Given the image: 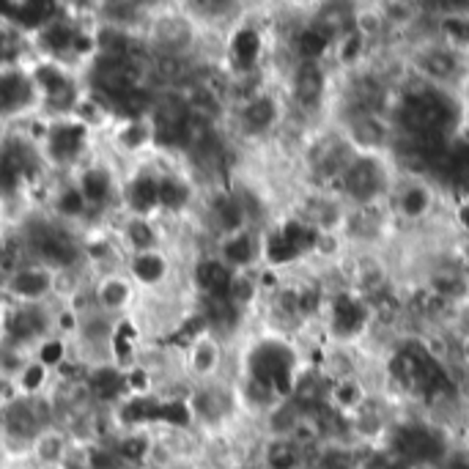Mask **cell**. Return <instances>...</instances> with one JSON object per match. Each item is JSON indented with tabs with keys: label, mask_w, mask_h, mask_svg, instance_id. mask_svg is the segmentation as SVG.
Here are the masks:
<instances>
[{
	"label": "cell",
	"mask_w": 469,
	"mask_h": 469,
	"mask_svg": "<svg viewBox=\"0 0 469 469\" xmlns=\"http://www.w3.org/2000/svg\"><path fill=\"white\" fill-rule=\"evenodd\" d=\"M228 300L234 303V305H244V303H250L252 300V283L247 280V277H234V283H231V291H228Z\"/></svg>",
	"instance_id": "cell-41"
},
{
	"label": "cell",
	"mask_w": 469,
	"mask_h": 469,
	"mask_svg": "<svg viewBox=\"0 0 469 469\" xmlns=\"http://www.w3.org/2000/svg\"><path fill=\"white\" fill-rule=\"evenodd\" d=\"M349 143L362 149V154H379L393 141L390 124L376 113H349Z\"/></svg>",
	"instance_id": "cell-6"
},
{
	"label": "cell",
	"mask_w": 469,
	"mask_h": 469,
	"mask_svg": "<svg viewBox=\"0 0 469 469\" xmlns=\"http://www.w3.org/2000/svg\"><path fill=\"white\" fill-rule=\"evenodd\" d=\"M82 141H85V126L82 124H61L50 132V154L58 162L74 159L82 149Z\"/></svg>",
	"instance_id": "cell-12"
},
{
	"label": "cell",
	"mask_w": 469,
	"mask_h": 469,
	"mask_svg": "<svg viewBox=\"0 0 469 469\" xmlns=\"http://www.w3.org/2000/svg\"><path fill=\"white\" fill-rule=\"evenodd\" d=\"M41 379H45V365H33V368H28V371H25V376H22V385H25L28 390H36V388L41 385Z\"/></svg>",
	"instance_id": "cell-48"
},
{
	"label": "cell",
	"mask_w": 469,
	"mask_h": 469,
	"mask_svg": "<svg viewBox=\"0 0 469 469\" xmlns=\"http://www.w3.org/2000/svg\"><path fill=\"white\" fill-rule=\"evenodd\" d=\"M255 385L275 396H291L296 385V352L283 340H261L247 357Z\"/></svg>",
	"instance_id": "cell-3"
},
{
	"label": "cell",
	"mask_w": 469,
	"mask_h": 469,
	"mask_svg": "<svg viewBox=\"0 0 469 469\" xmlns=\"http://www.w3.org/2000/svg\"><path fill=\"white\" fill-rule=\"evenodd\" d=\"M132 269H135V275L143 283H157L165 275V261L159 259L157 252H143V255H138V259H135Z\"/></svg>",
	"instance_id": "cell-29"
},
{
	"label": "cell",
	"mask_w": 469,
	"mask_h": 469,
	"mask_svg": "<svg viewBox=\"0 0 469 469\" xmlns=\"http://www.w3.org/2000/svg\"><path fill=\"white\" fill-rule=\"evenodd\" d=\"M157 409H159L157 401L138 398V401H132V404L124 406L121 417H124V422H146V420H157Z\"/></svg>",
	"instance_id": "cell-32"
},
{
	"label": "cell",
	"mask_w": 469,
	"mask_h": 469,
	"mask_svg": "<svg viewBox=\"0 0 469 469\" xmlns=\"http://www.w3.org/2000/svg\"><path fill=\"white\" fill-rule=\"evenodd\" d=\"M9 329H12V335L17 340L20 337L28 340V337H33V335H38L41 329H45V316H41L38 311H33V308H25V311H20V313L12 316Z\"/></svg>",
	"instance_id": "cell-23"
},
{
	"label": "cell",
	"mask_w": 469,
	"mask_h": 469,
	"mask_svg": "<svg viewBox=\"0 0 469 469\" xmlns=\"http://www.w3.org/2000/svg\"><path fill=\"white\" fill-rule=\"evenodd\" d=\"M431 190L425 184H409L401 195H398V211L406 220H420L431 211Z\"/></svg>",
	"instance_id": "cell-18"
},
{
	"label": "cell",
	"mask_w": 469,
	"mask_h": 469,
	"mask_svg": "<svg viewBox=\"0 0 469 469\" xmlns=\"http://www.w3.org/2000/svg\"><path fill=\"white\" fill-rule=\"evenodd\" d=\"M458 269L464 272V277L469 280V242L461 247V261H458Z\"/></svg>",
	"instance_id": "cell-51"
},
{
	"label": "cell",
	"mask_w": 469,
	"mask_h": 469,
	"mask_svg": "<svg viewBox=\"0 0 469 469\" xmlns=\"http://www.w3.org/2000/svg\"><path fill=\"white\" fill-rule=\"evenodd\" d=\"M47 288H50V277L45 272L28 269V272H20L14 277V291L22 294V296H41Z\"/></svg>",
	"instance_id": "cell-27"
},
{
	"label": "cell",
	"mask_w": 469,
	"mask_h": 469,
	"mask_svg": "<svg viewBox=\"0 0 469 469\" xmlns=\"http://www.w3.org/2000/svg\"><path fill=\"white\" fill-rule=\"evenodd\" d=\"M337 184H340V190H344V195H349L357 206L368 209L379 198L388 195V190H390V167L379 154L357 151Z\"/></svg>",
	"instance_id": "cell-4"
},
{
	"label": "cell",
	"mask_w": 469,
	"mask_h": 469,
	"mask_svg": "<svg viewBox=\"0 0 469 469\" xmlns=\"http://www.w3.org/2000/svg\"><path fill=\"white\" fill-rule=\"evenodd\" d=\"M365 445L357 442H329L313 456V469H360Z\"/></svg>",
	"instance_id": "cell-10"
},
{
	"label": "cell",
	"mask_w": 469,
	"mask_h": 469,
	"mask_svg": "<svg viewBox=\"0 0 469 469\" xmlns=\"http://www.w3.org/2000/svg\"><path fill=\"white\" fill-rule=\"evenodd\" d=\"M269 469H296L300 466V448H296L291 439L275 442L269 448Z\"/></svg>",
	"instance_id": "cell-25"
},
{
	"label": "cell",
	"mask_w": 469,
	"mask_h": 469,
	"mask_svg": "<svg viewBox=\"0 0 469 469\" xmlns=\"http://www.w3.org/2000/svg\"><path fill=\"white\" fill-rule=\"evenodd\" d=\"M146 450H149L146 439H143V437H132V439H124V442H121L118 456L126 458V461H141V458L146 456Z\"/></svg>",
	"instance_id": "cell-39"
},
{
	"label": "cell",
	"mask_w": 469,
	"mask_h": 469,
	"mask_svg": "<svg viewBox=\"0 0 469 469\" xmlns=\"http://www.w3.org/2000/svg\"><path fill=\"white\" fill-rule=\"evenodd\" d=\"M190 198V190L179 179H165L159 182V203L167 209H182Z\"/></svg>",
	"instance_id": "cell-31"
},
{
	"label": "cell",
	"mask_w": 469,
	"mask_h": 469,
	"mask_svg": "<svg viewBox=\"0 0 469 469\" xmlns=\"http://www.w3.org/2000/svg\"><path fill=\"white\" fill-rule=\"evenodd\" d=\"M195 406H198V412H200L203 417L217 420V417L223 414V409H226V401H223L217 393H200V396L195 398Z\"/></svg>",
	"instance_id": "cell-36"
},
{
	"label": "cell",
	"mask_w": 469,
	"mask_h": 469,
	"mask_svg": "<svg viewBox=\"0 0 469 469\" xmlns=\"http://www.w3.org/2000/svg\"><path fill=\"white\" fill-rule=\"evenodd\" d=\"M371 321V303L362 294H337L329 305V329L337 340H354Z\"/></svg>",
	"instance_id": "cell-5"
},
{
	"label": "cell",
	"mask_w": 469,
	"mask_h": 469,
	"mask_svg": "<svg viewBox=\"0 0 469 469\" xmlns=\"http://www.w3.org/2000/svg\"><path fill=\"white\" fill-rule=\"evenodd\" d=\"M36 80H38V85L45 89V94L50 97V102H53L55 107H66V105L74 102V85H72V80H69L61 69H55V66H41V69L36 72Z\"/></svg>",
	"instance_id": "cell-14"
},
{
	"label": "cell",
	"mask_w": 469,
	"mask_h": 469,
	"mask_svg": "<svg viewBox=\"0 0 469 469\" xmlns=\"http://www.w3.org/2000/svg\"><path fill=\"white\" fill-rule=\"evenodd\" d=\"M89 461H91V469H121V456L110 450H94Z\"/></svg>",
	"instance_id": "cell-43"
},
{
	"label": "cell",
	"mask_w": 469,
	"mask_h": 469,
	"mask_svg": "<svg viewBox=\"0 0 469 469\" xmlns=\"http://www.w3.org/2000/svg\"><path fill=\"white\" fill-rule=\"evenodd\" d=\"M211 362H215V349L211 346H198V352H195V368H200V371H206V368H211Z\"/></svg>",
	"instance_id": "cell-50"
},
{
	"label": "cell",
	"mask_w": 469,
	"mask_h": 469,
	"mask_svg": "<svg viewBox=\"0 0 469 469\" xmlns=\"http://www.w3.org/2000/svg\"><path fill=\"white\" fill-rule=\"evenodd\" d=\"M414 66H417V77L429 80L434 85H442V82H450L453 77H458L461 55L453 47L434 45V47H422L414 55Z\"/></svg>",
	"instance_id": "cell-7"
},
{
	"label": "cell",
	"mask_w": 469,
	"mask_h": 469,
	"mask_svg": "<svg viewBox=\"0 0 469 469\" xmlns=\"http://www.w3.org/2000/svg\"><path fill=\"white\" fill-rule=\"evenodd\" d=\"M33 91L30 82L22 74H4L0 77V113H12L20 110L30 102Z\"/></svg>",
	"instance_id": "cell-15"
},
{
	"label": "cell",
	"mask_w": 469,
	"mask_h": 469,
	"mask_svg": "<svg viewBox=\"0 0 469 469\" xmlns=\"http://www.w3.org/2000/svg\"><path fill=\"white\" fill-rule=\"evenodd\" d=\"M267 259L272 261V264H288V261H294V259H300V255L294 252V247L280 236V231L277 234H272L269 239H267Z\"/></svg>",
	"instance_id": "cell-33"
},
{
	"label": "cell",
	"mask_w": 469,
	"mask_h": 469,
	"mask_svg": "<svg viewBox=\"0 0 469 469\" xmlns=\"http://www.w3.org/2000/svg\"><path fill=\"white\" fill-rule=\"evenodd\" d=\"M38 409H41V406H30V404H12V406L6 409V425H9V431H12L14 437H22V439L33 437V434L38 431L41 420L47 417V414H41Z\"/></svg>",
	"instance_id": "cell-16"
},
{
	"label": "cell",
	"mask_w": 469,
	"mask_h": 469,
	"mask_svg": "<svg viewBox=\"0 0 469 469\" xmlns=\"http://www.w3.org/2000/svg\"><path fill=\"white\" fill-rule=\"evenodd\" d=\"M107 195H110V176L105 170H89V174L82 176V198L102 203Z\"/></svg>",
	"instance_id": "cell-26"
},
{
	"label": "cell",
	"mask_w": 469,
	"mask_h": 469,
	"mask_svg": "<svg viewBox=\"0 0 469 469\" xmlns=\"http://www.w3.org/2000/svg\"><path fill=\"white\" fill-rule=\"evenodd\" d=\"M226 259L231 261V264H239V267H244V264H250L252 261V255H255V244H252V239L247 236V234H236L228 244H226Z\"/></svg>",
	"instance_id": "cell-30"
},
{
	"label": "cell",
	"mask_w": 469,
	"mask_h": 469,
	"mask_svg": "<svg viewBox=\"0 0 469 469\" xmlns=\"http://www.w3.org/2000/svg\"><path fill=\"white\" fill-rule=\"evenodd\" d=\"M215 211H217L220 228H226V231H236V228L242 226V220H244V209H242V203L234 200V198H220V200L215 203Z\"/></svg>",
	"instance_id": "cell-28"
},
{
	"label": "cell",
	"mask_w": 469,
	"mask_h": 469,
	"mask_svg": "<svg viewBox=\"0 0 469 469\" xmlns=\"http://www.w3.org/2000/svg\"><path fill=\"white\" fill-rule=\"evenodd\" d=\"M431 286V294L434 300H442V303H458L469 294V280L464 277L461 269H437L429 280Z\"/></svg>",
	"instance_id": "cell-13"
},
{
	"label": "cell",
	"mask_w": 469,
	"mask_h": 469,
	"mask_svg": "<svg viewBox=\"0 0 469 469\" xmlns=\"http://www.w3.org/2000/svg\"><path fill=\"white\" fill-rule=\"evenodd\" d=\"M195 283L206 291L209 300H228L234 277L220 261H203L195 269Z\"/></svg>",
	"instance_id": "cell-11"
},
{
	"label": "cell",
	"mask_w": 469,
	"mask_h": 469,
	"mask_svg": "<svg viewBox=\"0 0 469 469\" xmlns=\"http://www.w3.org/2000/svg\"><path fill=\"white\" fill-rule=\"evenodd\" d=\"M126 286L124 283H118V280H110V283H105V288H102V303L105 305H110V308H118V305H124V300H126Z\"/></svg>",
	"instance_id": "cell-40"
},
{
	"label": "cell",
	"mask_w": 469,
	"mask_h": 469,
	"mask_svg": "<svg viewBox=\"0 0 469 469\" xmlns=\"http://www.w3.org/2000/svg\"><path fill=\"white\" fill-rule=\"evenodd\" d=\"M0 9H4V12H14L12 17L20 20L25 28H38L45 20H50V12L55 6L53 4H38V0H33V4H4Z\"/></svg>",
	"instance_id": "cell-22"
},
{
	"label": "cell",
	"mask_w": 469,
	"mask_h": 469,
	"mask_svg": "<svg viewBox=\"0 0 469 469\" xmlns=\"http://www.w3.org/2000/svg\"><path fill=\"white\" fill-rule=\"evenodd\" d=\"M126 200H130L135 211H149L154 203H159V184L149 176H141L126 187Z\"/></svg>",
	"instance_id": "cell-21"
},
{
	"label": "cell",
	"mask_w": 469,
	"mask_h": 469,
	"mask_svg": "<svg viewBox=\"0 0 469 469\" xmlns=\"http://www.w3.org/2000/svg\"><path fill=\"white\" fill-rule=\"evenodd\" d=\"M203 327H206V321L203 319H190L174 337H170V344H179V346H187V344H192V340L203 332Z\"/></svg>",
	"instance_id": "cell-38"
},
{
	"label": "cell",
	"mask_w": 469,
	"mask_h": 469,
	"mask_svg": "<svg viewBox=\"0 0 469 469\" xmlns=\"http://www.w3.org/2000/svg\"><path fill=\"white\" fill-rule=\"evenodd\" d=\"M22 182V176L6 162H0V192H14L17 184Z\"/></svg>",
	"instance_id": "cell-44"
},
{
	"label": "cell",
	"mask_w": 469,
	"mask_h": 469,
	"mask_svg": "<svg viewBox=\"0 0 469 469\" xmlns=\"http://www.w3.org/2000/svg\"><path fill=\"white\" fill-rule=\"evenodd\" d=\"M61 357H64V346L61 344H45V349H41V362L45 365H55V362H61Z\"/></svg>",
	"instance_id": "cell-49"
},
{
	"label": "cell",
	"mask_w": 469,
	"mask_h": 469,
	"mask_svg": "<svg viewBox=\"0 0 469 469\" xmlns=\"http://www.w3.org/2000/svg\"><path fill=\"white\" fill-rule=\"evenodd\" d=\"M275 118H277V107L269 97H255L244 107V124L250 126L252 132L269 130V126L275 124Z\"/></svg>",
	"instance_id": "cell-19"
},
{
	"label": "cell",
	"mask_w": 469,
	"mask_h": 469,
	"mask_svg": "<svg viewBox=\"0 0 469 469\" xmlns=\"http://www.w3.org/2000/svg\"><path fill=\"white\" fill-rule=\"evenodd\" d=\"M458 126V102L442 89L422 77L404 85V94L393 110V130L398 138L445 149L453 143V132Z\"/></svg>",
	"instance_id": "cell-1"
},
{
	"label": "cell",
	"mask_w": 469,
	"mask_h": 469,
	"mask_svg": "<svg viewBox=\"0 0 469 469\" xmlns=\"http://www.w3.org/2000/svg\"><path fill=\"white\" fill-rule=\"evenodd\" d=\"M379 445L388 448L406 469H439L453 448L448 431L429 420L390 425V431Z\"/></svg>",
	"instance_id": "cell-2"
},
{
	"label": "cell",
	"mask_w": 469,
	"mask_h": 469,
	"mask_svg": "<svg viewBox=\"0 0 469 469\" xmlns=\"http://www.w3.org/2000/svg\"><path fill=\"white\" fill-rule=\"evenodd\" d=\"M130 381H132V385H138V390H143V385H146V376H143V373H135Z\"/></svg>",
	"instance_id": "cell-52"
},
{
	"label": "cell",
	"mask_w": 469,
	"mask_h": 469,
	"mask_svg": "<svg viewBox=\"0 0 469 469\" xmlns=\"http://www.w3.org/2000/svg\"><path fill=\"white\" fill-rule=\"evenodd\" d=\"M149 138V132L143 130L141 124H130L124 130V135H121V141H124V146H130V149H138V146H143V141Z\"/></svg>",
	"instance_id": "cell-46"
},
{
	"label": "cell",
	"mask_w": 469,
	"mask_h": 469,
	"mask_svg": "<svg viewBox=\"0 0 469 469\" xmlns=\"http://www.w3.org/2000/svg\"><path fill=\"white\" fill-rule=\"evenodd\" d=\"M22 50V41L14 33H0V61H14Z\"/></svg>",
	"instance_id": "cell-42"
},
{
	"label": "cell",
	"mask_w": 469,
	"mask_h": 469,
	"mask_svg": "<svg viewBox=\"0 0 469 469\" xmlns=\"http://www.w3.org/2000/svg\"><path fill=\"white\" fill-rule=\"evenodd\" d=\"M91 390H94V396H99L102 401H110V398H115V396L124 390V379L118 376V371L102 368V371H97V373L91 376Z\"/></svg>",
	"instance_id": "cell-24"
},
{
	"label": "cell",
	"mask_w": 469,
	"mask_h": 469,
	"mask_svg": "<svg viewBox=\"0 0 469 469\" xmlns=\"http://www.w3.org/2000/svg\"><path fill=\"white\" fill-rule=\"evenodd\" d=\"M329 47V38L319 28H308L296 36V53H300L303 64H316Z\"/></svg>",
	"instance_id": "cell-20"
},
{
	"label": "cell",
	"mask_w": 469,
	"mask_h": 469,
	"mask_svg": "<svg viewBox=\"0 0 469 469\" xmlns=\"http://www.w3.org/2000/svg\"><path fill=\"white\" fill-rule=\"evenodd\" d=\"M33 244L41 255H47V259L55 264H72L77 259L74 239L55 226H38L33 231Z\"/></svg>",
	"instance_id": "cell-9"
},
{
	"label": "cell",
	"mask_w": 469,
	"mask_h": 469,
	"mask_svg": "<svg viewBox=\"0 0 469 469\" xmlns=\"http://www.w3.org/2000/svg\"><path fill=\"white\" fill-rule=\"evenodd\" d=\"M327 94V74L319 64H300L294 72V99L305 110L321 107Z\"/></svg>",
	"instance_id": "cell-8"
},
{
	"label": "cell",
	"mask_w": 469,
	"mask_h": 469,
	"mask_svg": "<svg viewBox=\"0 0 469 469\" xmlns=\"http://www.w3.org/2000/svg\"><path fill=\"white\" fill-rule=\"evenodd\" d=\"M126 234H130V242L135 244V247H141V250H146V247H151L154 244V231L143 223V220H135V223H130V228H126Z\"/></svg>",
	"instance_id": "cell-37"
},
{
	"label": "cell",
	"mask_w": 469,
	"mask_h": 469,
	"mask_svg": "<svg viewBox=\"0 0 469 469\" xmlns=\"http://www.w3.org/2000/svg\"><path fill=\"white\" fill-rule=\"evenodd\" d=\"M105 12H107V17H113V20H135L138 14V9L132 6V4H107L105 6Z\"/></svg>",
	"instance_id": "cell-47"
},
{
	"label": "cell",
	"mask_w": 469,
	"mask_h": 469,
	"mask_svg": "<svg viewBox=\"0 0 469 469\" xmlns=\"http://www.w3.org/2000/svg\"><path fill=\"white\" fill-rule=\"evenodd\" d=\"M157 420H165V422H170V425H187V422H190V409H187L182 401L159 404Z\"/></svg>",
	"instance_id": "cell-35"
},
{
	"label": "cell",
	"mask_w": 469,
	"mask_h": 469,
	"mask_svg": "<svg viewBox=\"0 0 469 469\" xmlns=\"http://www.w3.org/2000/svg\"><path fill=\"white\" fill-rule=\"evenodd\" d=\"M41 41L50 47V50H66L72 41H74V30L66 25V22H55L45 30V36H41Z\"/></svg>",
	"instance_id": "cell-34"
},
{
	"label": "cell",
	"mask_w": 469,
	"mask_h": 469,
	"mask_svg": "<svg viewBox=\"0 0 469 469\" xmlns=\"http://www.w3.org/2000/svg\"><path fill=\"white\" fill-rule=\"evenodd\" d=\"M82 192H74V190H69V192H64L61 195V200H58V209L64 211V215H77V211H82Z\"/></svg>",
	"instance_id": "cell-45"
},
{
	"label": "cell",
	"mask_w": 469,
	"mask_h": 469,
	"mask_svg": "<svg viewBox=\"0 0 469 469\" xmlns=\"http://www.w3.org/2000/svg\"><path fill=\"white\" fill-rule=\"evenodd\" d=\"M259 55H261V36L255 33V30H250V28L239 30L234 36V41H231L234 66L242 69V72H247V69H252L255 61H259Z\"/></svg>",
	"instance_id": "cell-17"
}]
</instances>
